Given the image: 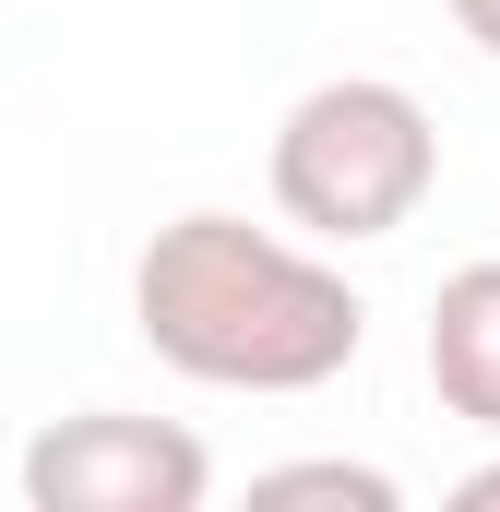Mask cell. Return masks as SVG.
Wrapping results in <instances>:
<instances>
[{
    "instance_id": "3957f363",
    "label": "cell",
    "mask_w": 500,
    "mask_h": 512,
    "mask_svg": "<svg viewBox=\"0 0 500 512\" xmlns=\"http://www.w3.org/2000/svg\"><path fill=\"white\" fill-rule=\"evenodd\" d=\"M12 489L36 512H203L215 501V453L179 417H131V405H84L48 417L12 465Z\"/></svg>"
},
{
    "instance_id": "6da1fadb",
    "label": "cell",
    "mask_w": 500,
    "mask_h": 512,
    "mask_svg": "<svg viewBox=\"0 0 500 512\" xmlns=\"http://www.w3.org/2000/svg\"><path fill=\"white\" fill-rule=\"evenodd\" d=\"M131 334L203 393H322L358 370L370 298L310 239H274L250 215L191 203L131 262Z\"/></svg>"
},
{
    "instance_id": "277c9868",
    "label": "cell",
    "mask_w": 500,
    "mask_h": 512,
    "mask_svg": "<svg viewBox=\"0 0 500 512\" xmlns=\"http://www.w3.org/2000/svg\"><path fill=\"white\" fill-rule=\"evenodd\" d=\"M429 393L465 429H500V262L441 274V298H429Z\"/></svg>"
},
{
    "instance_id": "5b68a950",
    "label": "cell",
    "mask_w": 500,
    "mask_h": 512,
    "mask_svg": "<svg viewBox=\"0 0 500 512\" xmlns=\"http://www.w3.org/2000/svg\"><path fill=\"white\" fill-rule=\"evenodd\" d=\"M250 501H358V512H393V477H381V465H346V453H310V465H262Z\"/></svg>"
},
{
    "instance_id": "7a4b0ae2",
    "label": "cell",
    "mask_w": 500,
    "mask_h": 512,
    "mask_svg": "<svg viewBox=\"0 0 500 512\" xmlns=\"http://www.w3.org/2000/svg\"><path fill=\"white\" fill-rule=\"evenodd\" d=\"M262 179L310 251H370L393 227H417V203L441 191V120L393 72H334L274 120Z\"/></svg>"
},
{
    "instance_id": "52a82bcc",
    "label": "cell",
    "mask_w": 500,
    "mask_h": 512,
    "mask_svg": "<svg viewBox=\"0 0 500 512\" xmlns=\"http://www.w3.org/2000/svg\"><path fill=\"white\" fill-rule=\"evenodd\" d=\"M453 501H465V512H500V465H477V477H453Z\"/></svg>"
},
{
    "instance_id": "8992f818",
    "label": "cell",
    "mask_w": 500,
    "mask_h": 512,
    "mask_svg": "<svg viewBox=\"0 0 500 512\" xmlns=\"http://www.w3.org/2000/svg\"><path fill=\"white\" fill-rule=\"evenodd\" d=\"M453 24H465V48H477V60H500V0H453Z\"/></svg>"
}]
</instances>
